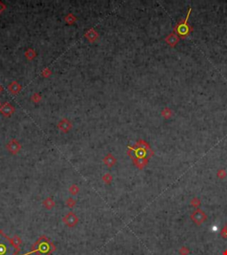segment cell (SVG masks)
<instances>
[{
  "label": "cell",
  "instance_id": "obj_10",
  "mask_svg": "<svg viewBox=\"0 0 227 255\" xmlns=\"http://www.w3.org/2000/svg\"><path fill=\"white\" fill-rule=\"evenodd\" d=\"M53 206H54V203H53V202L51 201V199H48L47 201L44 202V207H46V208H48V209L52 208Z\"/></svg>",
  "mask_w": 227,
  "mask_h": 255
},
{
  "label": "cell",
  "instance_id": "obj_5",
  "mask_svg": "<svg viewBox=\"0 0 227 255\" xmlns=\"http://www.w3.org/2000/svg\"><path fill=\"white\" fill-rule=\"evenodd\" d=\"M164 40H165V42L167 43V44H168L169 46L174 48V47L178 44V43H179V40H180V37H179V35L176 34V33L172 32V33L169 34L166 36L165 38H164Z\"/></svg>",
  "mask_w": 227,
  "mask_h": 255
},
{
  "label": "cell",
  "instance_id": "obj_6",
  "mask_svg": "<svg viewBox=\"0 0 227 255\" xmlns=\"http://www.w3.org/2000/svg\"><path fill=\"white\" fill-rule=\"evenodd\" d=\"M11 244H12V245H13L14 250L18 253L20 251V245H21V238L18 236H14V237L11 239Z\"/></svg>",
  "mask_w": 227,
  "mask_h": 255
},
{
  "label": "cell",
  "instance_id": "obj_1",
  "mask_svg": "<svg viewBox=\"0 0 227 255\" xmlns=\"http://www.w3.org/2000/svg\"><path fill=\"white\" fill-rule=\"evenodd\" d=\"M191 12H192V7H190L188 9V12L186 14V18H184L183 20L179 21L176 24V26L174 27V31L173 32L176 33L182 39L186 38V36L193 31V27L190 26L189 23H188V19H189V16H190Z\"/></svg>",
  "mask_w": 227,
  "mask_h": 255
},
{
  "label": "cell",
  "instance_id": "obj_8",
  "mask_svg": "<svg viewBox=\"0 0 227 255\" xmlns=\"http://www.w3.org/2000/svg\"><path fill=\"white\" fill-rule=\"evenodd\" d=\"M227 173L225 169H219L217 173H216V176L219 178V179H225L226 177Z\"/></svg>",
  "mask_w": 227,
  "mask_h": 255
},
{
  "label": "cell",
  "instance_id": "obj_2",
  "mask_svg": "<svg viewBox=\"0 0 227 255\" xmlns=\"http://www.w3.org/2000/svg\"><path fill=\"white\" fill-rule=\"evenodd\" d=\"M11 249H14L11 244V239L0 230V255H16L15 253L11 251Z\"/></svg>",
  "mask_w": 227,
  "mask_h": 255
},
{
  "label": "cell",
  "instance_id": "obj_7",
  "mask_svg": "<svg viewBox=\"0 0 227 255\" xmlns=\"http://www.w3.org/2000/svg\"><path fill=\"white\" fill-rule=\"evenodd\" d=\"M172 115H173V111L170 108H169V107H165L163 110L162 111V116L167 119V120H169L170 118H171Z\"/></svg>",
  "mask_w": 227,
  "mask_h": 255
},
{
  "label": "cell",
  "instance_id": "obj_4",
  "mask_svg": "<svg viewBox=\"0 0 227 255\" xmlns=\"http://www.w3.org/2000/svg\"><path fill=\"white\" fill-rule=\"evenodd\" d=\"M78 218L73 212H70L63 218V222L70 228H73L78 223Z\"/></svg>",
  "mask_w": 227,
  "mask_h": 255
},
{
  "label": "cell",
  "instance_id": "obj_3",
  "mask_svg": "<svg viewBox=\"0 0 227 255\" xmlns=\"http://www.w3.org/2000/svg\"><path fill=\"white\" fill-rule=\"evenodd\" d=\"M191 220L197 225H200L202 224L204 221L207 220V215L206 214L201 210L197 208L195 211H193L192 214H191Z\"/></svg>",
  "mask_w": 227,
  "mask_h": 255
},
{
  "label": "cell",
  "instance_id": "obj_12",
  "mask_svg": "<svg viewBox=\"0 0 227 255\" xmlns=\"http://www.w3.org/2000/svg\"><path fill=\"white\" fill-rule=\"evenodd\" d=\"M180 251H183V253H181L182 255H187L189 253V250L187 248H186V247H183Z\"/></svg>",
  "mask_w": 227,
  "mask_h": 255
},
{
  "label": "cell",
  "instance_id": "obj_11",
  "mask_svg": "<svg viewBox=\"0 0 227 255\" xmlns=\"http://www.w3.org/2000/svg\"><path fill=\"white\" fill-rule=\"evenodd\" d=\"M221 236L223 237H227V224L225 226V228L222 229V232H221Z\"/></svg>",
  "mask_w": 227,
  "mask_h": 255
},
{
  "label": "cell",
  "instance_id": "obj_9",
  "mask_svg": "<svg viewBox=\"0 0 227 255\" xmlns=\"http://www.w3.org/2000/svg\"><path fill=\"white\" fill-rule=\"evenodd\" d=\"M191 205L194 207H198L200 205V200L197 198H194L193 199L191 200Z\"/></svg>",
  "mask_w": 227,
  "mask_h": 255
}]
</instances>
